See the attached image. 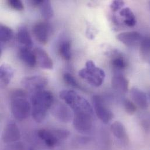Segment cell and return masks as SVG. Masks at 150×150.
I'll return each instance as SVG.
<instances>
[{
  "label": "cell",
  "instance_id": "obj_7",
  "mask_svg": "<svg viewBox=\"0 0 150 150\" xmlns=\"http://www.w3.org/2000/svg\"><path fill=\"white\" fill-rule=\"evenodd\" d=\"M93 115L94 114L91 113L74 115L73 121L75 130L83 134L89 133L93 128Z\"/></svg>",
  "mask_w": 150,
  "mask_h": 150
},
{
  "label": "cell",
  "instance_id": "obj_24",
  "mask_svg": "<svg viewBox=\"0 0 150 150\" xmlns=\"http://www.w3.org/2000/svg\"><path fill=\"white\" fill-rule=\"evenodd\" d=\"M13 37V32L9 27L1 25L0 26V40L1 42H8Z\"/></svg>",
  "mask_w": 150,
  "mask_h": 150
},
{
  "label": "cell",
  "instance_id": "obj_10",
  "mask_svg": "<svg viewBox=\"0 0 150 150\" xmlns=\"http://www.w3.org/2000/svg\"><path fill=\"white\" fill-rule=\"evenodd\" d=\"M116 38L121 43L129 47H136L140 45L143 39L141 34L136 31L121 33L116 36Z\"/></svg>",
  "mask_w": 150,
  "mask_h": 150
},
{
  "label": "cell",
  "instance_id": "obj_6",
  "mask_svg": "<svg viewBox=\"0 0 150 150\" xmlns=\"http://www.w3.org/2000/svg\"><path fill=\"white\" fill-rule=\"evenodd\" d=\"M93 106L98 117L105 124L109 123L113 117V112L108 108L103 99L95 95L92 98Z\"/></svg>",
  "mask_w": 150,
  "mask_h": 150
},
{
  "label": "cell",
  "instance_id": "obj_3",
  "mask_svg": "<svg viewBox=\"0 0 150 150\" xmlns=\"http://www.w3.org/2000/svg\"><path fill=\"white\" fill-rule=\"evenodd\" d=\"M60 97L71 108L74 115L94 113L88 101L74 91L63 90L60 92Z\"/></svg>",
  "mask_w": 150,
  "mask_h": 150
},
{
  "label": "cell",
  "instance_id": "obj_17",
  "mask_svg": "<svg viewBox=\"0 0 150 150\" xmlns=\"http://www.w3.org/2000/svg\"><path fill=\"white\" fill-rule=\"evenodd\" d=\"M19 58L29 67H34L37 62L36 56L34 52H32L30 49L22 47L19 52Z\"/></svg>",
  "mask_w": 150,
  "mask_h": 150
},
{
  "label": "cell",
  "instance_id": "obj_19",
  "mask_svg": "<svg viewBox=\"0 0 150 150\" xmlns=\"http://www.w3.org/2000/svg\"><path fill=\"white\" fill-rule=\"evenodd\" d=\"M18 39L19 42L25 46V47L30 49L33 42L28 29L25 26L20 27L18 31Z\"/></svg>",
  "mask_w": 150,
  "mask_h": 150
},
{
  "label": "cell",
  "instance_id": "obj_8",
  "mask_svg": "<svg viewBox=\"0 0 150 150\" xmlns=\"http://www.w3.org/2000/svg\"><path fill=\"white\" fill-rule=\"evenodd\" d=\"M48 83L46 78L41 75H34L25 78L22 81L23 86L33 93L44 89Z\"/></svg>",
  "mask_w": 150,
  "mask_h": 150
},
{
  "label": "cell",
  "instance_id": "obj_22",
  "mask_svg": "<svg viewBox=\"0 0 150 150\" xmlns=\"http://www.w3.org/2000/svg\"><path fill=\"white\" fill-rule=\"evenodd\" d=\"M71 43L70 41L65 40L63 41L59 47V53L60 56L65 60H70L71 57Z\"/></svg>",
  "mask_w": 150,
  "mask_h": 150
},
{
  "label": "cell",
  "instance_id": "obj_18",
  "mask_svg": "<svg viewBox=\"0 0 150 150\" xmlns=\"http://www.w3.org/2000/svg\"><path fill=\"white\" fill-rule=\"evenodd\" d=\"M14 74V70L11 66L4 64L0 67V79L2 86H7Z\"/></svg>",
  "mask_w": 150,
  "mask_h": 150
},
{
  "label": "cell",
  "instance_id": "obj_11",
  "mask_svg": "<svg viewBox=\"0 0 150 150\" xmlns=\"http://www.w3.org/2000/svg\"><path fill=\"white\" fill-rule=\"evenodd\" d=\"M21 138V132L16 124L9 122L5 126L2 133V139L5 143L11 144L18 141Z\"/></svg>",
  "mask_w": 150,
  "mask_h": 150
},
{
  "label": "cell",
  "instance_id": "obj_9",
  "mask_svg": "<svg viewBox=\"0 0 150 150\" xmlns=\"http://www.w3.org/2000/svg\"><path fill=\"white\" fill-rule=\"evenodd\" d=\"M52 113L58 120L63 123H69L74 117V113L70 107L62 103H57L52 106Z\"/></svg>",
  "mask_w": 150,
  "mask_h": 150
},
{
  "label": "cell",
  "instance_id": "obj_23",
  "mask_svg": "<svg viewBox=\"0 0 150 150\" xmlns=\"http://www.w3.org/2000/svg\"><path fill=\"white\" fill-rule=\"evenodd\" d=\"M111 62L112 65L115 70H123L127 66V63L126 60L120 54H115L112 58Z\"/></svg>",
  "mask_w": 150,
  "mask_h": 150
},
{
  "label": "cell",
  "instance_id": "obj_30",
  "mask_svg": "<svg viewBox=\"0 0 150 150\" xmlns=\"http://www.w3.org/2000/svg\"><path fill=\"white\" fill-rule=\"evenodd\" d=\"M42 2V0H32V1H30V3L33 6H39Z\"/></svg>",
  "mask_w": 150,
  "mask_h": 150
},
{
  "label": "cell",
  "instance_id": "obj_14",
  "mask_svg": "<svg viewBox=\"0 0 150 150\" xmlns=\"http://www.w3.org/2000/svg\"><path fill=\"white\" fill-rule=\"evenodd\" d=\"M131 97L134 103L140 109H146L149 106V102L146 93L137 88H133L130 91Z\"/></svg>",
  "mask_w": 150,
  "mask_h": 150
},
{
  "label": "cell",
  "instance_id": "obj_26",
  "mask_svg": "<svg viewBox=\"0 0 150 150\" xmlns=\"http://www.w3.org/2000/svg\"><path fill=\"white\" fill-rule=\"evenodd\" d=\"M64 81L69 84V85L73 86V88H78V89H81V86L79 84V83L77 82L75 78L69 73H66L64 75Z\"/></svg>",
  "mask_w": 150,
  "mask_h": 150
},
{
  "label": "cell",
  "instance_id": "obj_5",
  "mask_svg": "<svg viewBox=\"0 0 150 150\" xmlns=\"http://www.w3.org/2000/svg\"><path fill=\"white\" fill-rule=\"evenodd\" d=\"M85 68L79 71V75L82 79L86 80L91 85L98 87L100 86L105 78L104 71L95 66V63L89 60L86 63Z\"/></svg>",
  "mask_w": 150,
  "mask_h": 150
},
{
  "label": "cell",
  "instance_id": "obj_15",
  "mask_svg": "<svg viewBox=\"0 0 150 150\" xmlns=\"http://www.w3.org/2000/svg\"><path fill=\"white\" fill-rule=\"evenodd\" d=\"M112 86L116 92L125 94L129 89V81L123 75L117 74L113 75L112 78Z\"/></svg>",
  "mask_w": 150,
  "mask_h": 150
},
{
  "label": "cell",
  "instance_id": "obj_21",
  "mask_svg": "<svg viewBox=\"0 0 150 150\" xmlns=\"http://www.w3.org/2000/svg\"><path fill=\"white\" fill-rule=\"evenodd\" d=\"M39 6L40 8L42 15L45 19H49L53 16L54 11L50 1H42Z\"/></svg>",
  "mask_w": 150,
  "mask_h": 150
},
{
  "label": "cell",
  "instance_id": "obj_2",
  "mask_svg": "<svg viewBox=\"0 0 150 150\" xmlns=\"http://www.w3.org/2000/svg\"><path fill=\"white\" fill-rule=\"evenodd\" d=\"M11 109L13 117L19 121L25 120L29 117L32 112V105L23 90L16 89L11 93Z\"/></svg>",
  "mask_w": 150,
  "mask_h": 150
},
{
  "label": "cell",
  "instance_id": "obj_13",
  "mask_svg": "<svg viewBox=\"0 0 150 150\" xmlns=\"http://www.w3.org/2000/svg\"><path fill=\"white\" fill-rule=\"evenodd\" d=\"M36 60L40 66L47 70H51L53 67V63L47 52L40 47H36L34 50Z\"/></svg>",
  "mask_w": 150,
  "mask_h": 150
},
{
  "label": "cell",
  "instance_id": "obj_28",
  "mask_svg": "<svg viewBox=\"0 0 150 150\" xmlns=\"http://www.w3.org/2000/svg\"><path fill=\"white\" fill-rule=\"evenodd\" d=\"M8 5L13 9L16 11H22L24 8L23 5L21 1L10 0L8 1Z\"/></svg>",
  "mask_w": 150,
  "mask_h": 150
},
{
  "label": "cell",
  "instance_id": "obj_29",
  "mask_svg": "<svg viewBox=\"0 0 150 150\" xmlns=\"http://www.w3.org/2000/svg\"><path fill=\"white\" fill-rule=\"evenodd\" d=\"M124 5L125 2L123 1H114L110 4V8L113 12H116L121 9Z\"/></svg>",
  "mask_w": 150,
  "mask_h": 150
},
{
  "label": "cell",
  "instance_id": "obj_20",
  "mask_svg": "<svg viewBox=\"0 0 150 150\" xmlns=\"http://www.w3.org/2000/svg\"><path fill=\"white\" fill-rule=\"evenodd\" d=\"M120 15L124 18V23L129 27L134 26L136 25V18L133 11L129 8H125L120 10Z\"/></svg>",
  "mask_w": 150,
  "mask_h": 150
},
{
  "label": "cell",
  "instance_id": "obj_25",
  "mask_svg": "<svg viewBox=\"0 0 150 150\" xmlns=\"http://www.w3.org/2000/svg\"><path fill=\"white\" fill-rule=\"evenodd\" d=\"M140 52L144 57L150 56V36L143 38L140 43Z\"/></svg>",
  "mask_w": 150,
  "mask_h": 150
},
{
  "label": "cell",
  "instance_id": "obj_27",
  "mask_svg": "<svg viewBox=\"0 0 150 150\" xmlns=\"http://www.w3.org/2000/svg\"><path fill=\"white\" fill-rule=\"evenodd\" d=\"M123 105L126 112L130 115L134 114L137 110L136 105L131 100L126 99L123 102Z\"/></svg>",
  "mask_w": 150,
  "mask_h": 150
},
{
  "label": "cell",
  "instance_id": "obj_1",
  "mask_svg": "<svg viewBox=\"0 0 150 150\" xmlns=\"http://www.w3.org/2000/svg\"><path fill=\"white\" fill-rule=\"evenodd\" d=\"M53 103V95L50 92L43 89L33 93L32 98V115L34 120L37 123L43 122Z\"/></svg>",
  "mask_w": 150,
  "mask_h": 150
},
{
  "label": "cell",
  "instance_id": "obj_4",
  "mask_svg": "<svg viewBox=\"0 0 150 150\" xmlns=\"http://www.w3.org/2000/svg\"><path fill=\"white\" fill-rule=\"evenodd\" d=\"M70 133L65 129H40L38 131L37 136L49 148H54L67 139Z\"/></svg>",
  "mask_w": 150,
  "mask_h": 150
},
{
  "label": "cell",
  "instance_id": "obj_16",
  "mask_svg": "<svg viewBox=\"0 0 150 150\" xmlns=\"http://www.w3.org/2000/svg\"><path fill=\"white\" fill-rule=\"evenodd\" d=\"M111 131L115 137L123 144H127L129 138L125 126L120 122H115L110 127Z\"/></svg>",
  "mask_w": 150,
  "mask_h": 150
},
{
  "label": "cell",
  "instance_id": "obj_12",
  "mask_svg": "<svg viewBox=\"0 0 150 150\" xmlns=\"http://www.w3.org/2000/svg\"><path fill=\"white\" fill-rule=\"evenodd\" d=\"M51 29L49 23L45 22H39L34 25L33 32L37 40L41 43L45 44L48 42Z\"/></svg>",
  "mask_w": 150,
  "mask_h": 150
}]
</instances>
